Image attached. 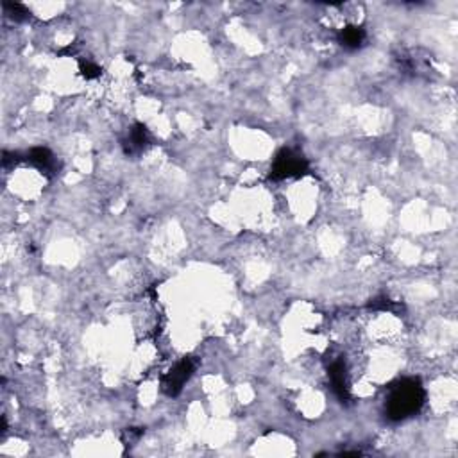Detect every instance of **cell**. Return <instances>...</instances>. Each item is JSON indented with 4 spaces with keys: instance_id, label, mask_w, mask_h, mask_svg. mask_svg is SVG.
Masks as SVG:
<instances>
[{
    "instance_id": "8992f818",
    "label": "cell",
    "mask_w": 458,
    "mask_h": 458,
    "mask_svg": "<svg viewBox=\"0 0 458 458\" xmlns=\"http://www.w3.org/2000/svg\"><path fill=\"white\" fill-rule=\"evenodd\" d=\"M27 162H31L36 169H40L44 174H54L58 170V163H55L54 155L45 147H36L27 155Z\"/></svg>"
},
{
    "instance_id": "5b68a950",
    "label": "cell",
    "mask_w": 458,
    "mask_h": 458,
    "mask_svg": "<svg viewBox=\"0 0 458 458\" xmlns=\"http://www.w3.org/2000/svg\"><path fill=\"white\" fill-rule=\"evenodd\" d=\"M149 142L150 136L147 127L142 126V124H136V126L131 127L129 133H127V138L124 140V150H126V155L136 156L145 150Z\"/></svg>"
},
{
    "instance_id": "3957f363",
    "label": "cell",
    "mask_w": 458,
    "mask_h": 458,
    "mask_svg": "<svg viewBox=\"0 0 458 458\" xmlns=\"http://www.w3.org/2000/svg\"><path fill=\"white\" fill-rule=\"evenodd\" d=\"M195 371V362L192 358H185L176 364V367L163 376L162 387L169 395H178L183 391L185 384L192 378Z\"/></svg>"
},
{
    "instance_id": "6da1fadb",
    "label": "cell",
    "mask_w": 458,
    "mask_h": 458,
    "mask_svg": "<svg viewBox=\"0 0 458 458\" xmlns=\"http://www.w3.org/2000/svg\"><path fill=\"white\" fill-rule=\"evenodd\" d=\"M424 399L426 392L417 379H401L391 387L385 403V414L392 421H403L421 410Z\"/></svg>"
},
{
    "instance_id": "277c9868",
    "label": "cell",
    "mask_w": 458,
    "mask_h": 458,
    "mask_svg": "<svg viewBox=\"0 0 458 458\" xmlns=\"http://www.w3.org/2000/svg\"><path fill=\"white\" fill-rule=\"evenodd\" d=\"M329 379H332V387L335 394L340 399H349V381H348V367L344 364V360H335L332 362L328 369Z\"/></svg>"
},
{
    "instance_id": "7a4b0ae2",
    "label": "cell",
    "mask_w": 458,
    "mask_h": 458,
    "mask_svg": "<svg viewBox=\"0 0 458 458\" xmlns=\"http://www.w3.org/2000/svg\"><path fill=\"white\" fill-rule=\"evenodd\" d=\"M306 170H308V162L303 158V155L296 152L294 149H281L274 159L273 169H270V178H299Z\"/></svg>"
},
{
    "instance_id": "ba28073f",
    "label": "cell",
    "mask_w": 458,
    "mask_h": 458,
    "mask_svg": "<svg viewBox=\"0 0 458 458\" xmlns=\"http://www.w3.org/2000/svg\"><path fill=\"white\" fill-rule=\"evenodd\" d=\"M81 72H83L86 79H95V77H99L100 75V68L95 63H91V61H86V63L83 61V63H81Z\"/></svg>"
},
{
    "instance_id": "52a82bcc",
    "label": "cell",
    "mask_w": 458,
    "mask_h": 458,
    "mask_svg": "<svg viewBox=\"0 0 458 458\" xmlns=\"http://www.w3.org/2000/svg\"><path fill=\"white\" fill-rule=\"evenodd\" d=\"M365 40H367V34H365L364 29L358 27V25H348V27L342 29L339 34L340 44L346 48H351V51L362 47V45L365 44Z\"/></svg>"
}]
</instances>
